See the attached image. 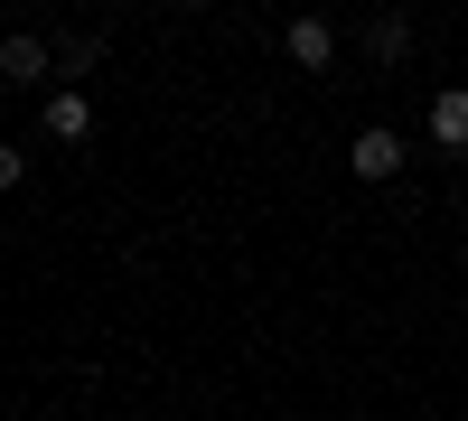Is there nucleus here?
Masks as SVG:
<instances>
[{
  "mask_svg": "<svg viewBox=\"0 0 468 421\" xmlns=\"http://www.w3.org/2000/svg\"><path fill=\"white\" fill-rule=\"evenodd\" d=\"M403 160H412V141H403L394 122H366L356 141H346V169H356V178H394Z\"/></svg>",
  "mask_w": 468,
  "mask_h": 421,
  "instance_id": "obj_1",
  "label": "nucleus"
},
{
  "mask_svg": "<svg viewBox=\"0 0 468 421\" xmlns=\"http://www.w3.org/2000/svg\"><path fill=\"white\" fill-rule=\"evenodd\" d=\"M48 75H57V47H48V37H28V28L0 37V85H48Z\"/></svg>",
  "mask_w": 468,
  "mask_h": 421,
  "instance_id": "obj_2",
  "label": "nucleus"
},
{
  "mask_svg": "<svg viewBox=\"0 0 468 421\" xmlns=\"http://www.w3.org/2000/svg\"><path fill=\"white\" fill-rule=\"evenodd\" d=\"M37 132H48V141H85V132H94V103L66 85V94H48V103H37Z\"/></svg>",
  "mask_w": 468,
  "mask_h": 421,
  "instance_id": "obj_3",
  "label": "nucleus"
},
{
  "mask_svg": "<svg viewBox=\"0 0 468 421\" xmlns=\"http://www.w3.org/2000/svg\"><path fill=\"white\" fill-rule=\"evenodd\" d=\"M282 47H291V66L319 75V66H337V28H328V19H291V28H282Z\"/></svg>",
  "mask_w": 468,
  "mask_h": 421,
  "instance_id": "obj_4",
  "label": "nucleus"
},
{
  "mask_svg": "<svg viewBox=\"0 0 468 421\" xmlns=\"http://www.w3.org/2000/svg\"><path fill=\"white\" fill-rule=\"evenodd\" d=\"M431 141H441V150H468V85L431 94Z\"/></svg>",
  "mask_w": 468,
  "mask_h": 421,
  "instance_id": "obj_5",
  "label": "nucleus"
},
{
  "mask_svg": "<svg viewBox=\"0 0 468 421\" xmlns=\"http://www.w3.org/2000/svg\"><path fill=\"white\" fill-rule=\"evenodd\" d=\"M366 47H375V57H403V47H412V19H403V10H384V19L366 28Z\"/></svg>",
  "mask_w": 468,
  "mask_h": 421,
  "instance_id": "obj_6",
  "label": "nucleus"
},
{
  "mask_svg": "<svg viewBox=\"0 0 468 421\" xmlns=\"http://www.w3.org/2000/svg\"><path fill=\"white\" fill-rule=\"evenodd\" d=\"M57 66H66V75H94V66H103V37H66Z\"/></svg>",
  "mask_w": 468,
  "mask_h": 421,
  "instance_id": "obj_7",
  "label": "nucleus"
},
{
  "mask_svg": "<svg viewBox=\"0 0 468 421\" xmlns=\"http://www.w3.org/2000/svg\"><path fill=\"white\" fill-rule=\"evenodd\" d=\"M19 178H28V150H19V141H0V187H19Z\"/></svg>",
  "mask_w": 468,
  "mask_h": 421,
  "instance_id": "obj_8",
  "label": "nucleus"
}]
</instances>
